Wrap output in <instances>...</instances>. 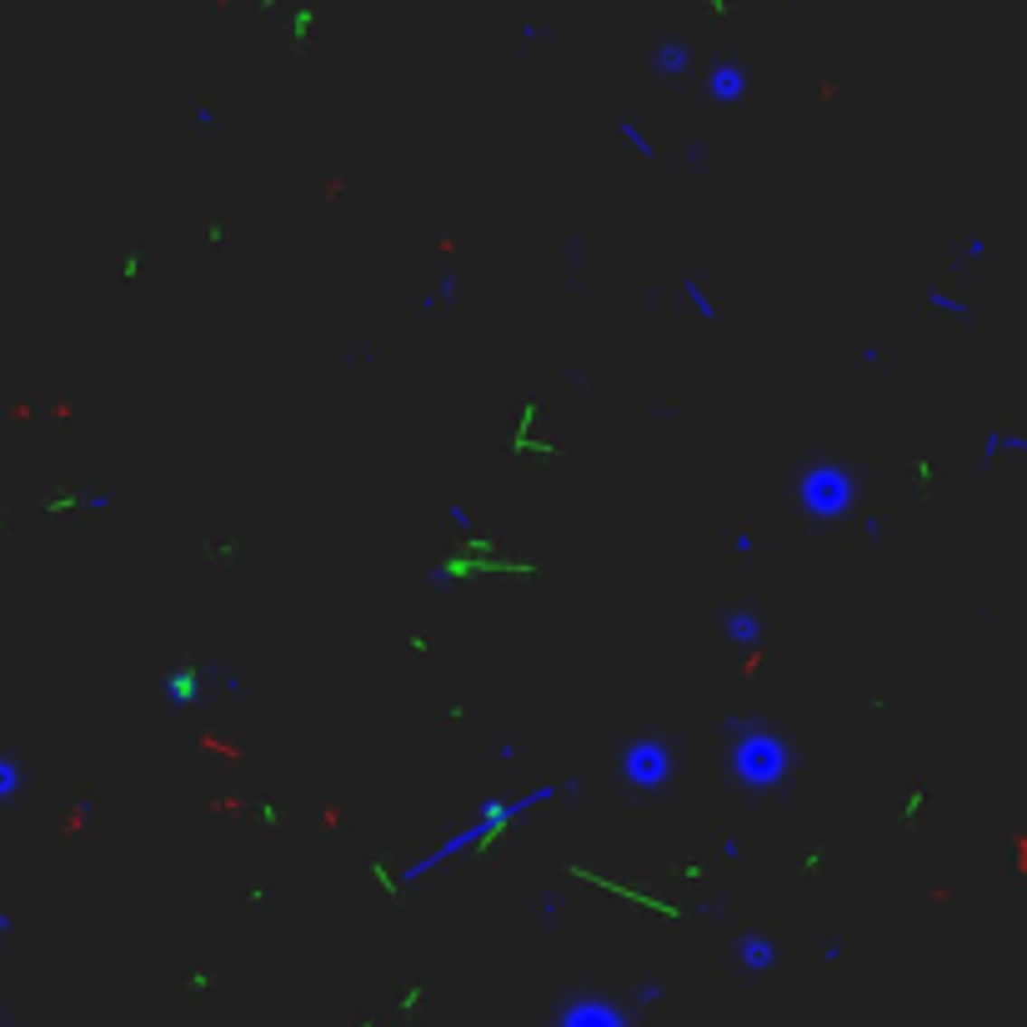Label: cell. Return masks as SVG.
I'll return each mask as SVG.
<instances>
[{
  "label": "cell",
  "instance_id": "4",
  "mask_svg": "<svg viewBox=\"0 0 1027 1027\" xmlns=\"http://www.w3.org/2000/svg\"><path fill=\"white\" fill-rule=\"evenodd\" d=\"M797 501H802V511H807L812 521L847 517L852 501H857V471L847 461H837V456H822V461H812L807 471H802Z\"/></svg>",
  "mask_w": 1027,
  "mask_h": 1027
},
{
  "label": "cell",
  "instance_id": "10",
  "mask_svg": "<svg viewBox=\"0 0 1027 1027\" xmlns=\"http://www.w3.org/2000/svg\"><path fill=\"white\" fill-rule=\"evenodd\" d=\"M21 787H25V772H21V762H15V757H0V802L21 797Z\"/></svg>",
  "mask_w": 1027,
  "mask_h": 1027
},
{
  "label": "cell",
  "instance_id": "3",
  "mask_svg": "<svg viewBox=\"0 0 1027 1027\" xmlns=\"http://www.w3.org/2000/svg\"><path fill=\"white\" fill-rule=\"evenodd\" d=\"M616 777L632 797H661L671 792V777H677V742L671 737H632L622 752H616Z\"/></svg>",
  "mask_w": 1027,
  "mask_h": 1027
},
{
  "label": "cell",
  "instance_id": "13",
  "mask_svg": "<svg viewBox=\"0 0 1027 1027\" xmlns=\"http://www.w3.org/2000/svg\"><path fill=\"white\" fill-rule=\"evenodd\" d=\"M927 301H932V306H937V311H952V316H963V311H967V306H963V301H957V296H942V291H937V286H932V291H927Z\"/></svg>",
  "mask_w": 1027,
  "mask_h": 1027
},
{
  "label": "cell",
  "instance_id": "14",
  "mask_svg": "<svg viewBox=\"0 0 1027 1027\" xmlns=\"http://www.w3.org/2000/svg\"><path fill=\"white\" fill-rule=\"evenodd\" d=\"M1007 446H1022V436H993V442L983 446V456H987V461H993L997 452H1007Z\"/></svg>",
  "mask_w": 1027,
  "mask_h": 1027
},
{
  "label": "cell",
  "instance_id": "6",
  "mask_svg": "<svg viewBox=\"0 0 1027 1027\" xmlns=\"http://www.w3.org/2000/svg\"><path fill=\"white\" fill-rule=\"evenodd\" d=\"M707 96H712L717 106H737V100L746 96V65L717 61L712 71H707Z\"/></svg>",
  "mask_w": 1027,
  "mask_h": 1027
},
{
  "label": "cell",
  "instance_id": "2",
  "mask_svg": "<svg viewBox=\"0 0 1027 1027\" xmlns=\"http://www.w3.org/2000/svg\"><path fill=\"white\" fill-rule=\"evenodd\" d=\"M556 797V787H537V792H527V797H511V802H487V807L476 812L471 822H466V832H456V837H446L442 847H436L432 857H422V862L411 867L406 877H401V887H411V882H422L426 872H436L442 862H452V857H461V852H476V847L487 842V837H497L507 822H517L521 812H531V807H541V802H552Z\"/></svg>",
  "mask_w": 1027,
  "mask_h": 1027
},
{
  "label": "cell",
  "instance_id": "11",
  "mask_svg": "<svg viewBox=\"0 0 1027 1027\" xmlns=\"http://www.w3.org/2000/svg\"><path fill=\"white\" fill-rule=\"evenodd\" d=\"M681 291H687V301H692V311H697V316H717V306L707 301V291H702V281H697V276H692L687 286H681Z\"/></svg>",
  "mask_w": 1027,
  "mask_h": 1027
},
{
  "label": "cell",
  "instance_id": "1",
  "mask_svg": "<svg viewBox=\"0 0 1027 1027\" xmlns=\"http://www.w3.org/2000/svg\"><path fill=\"white\" fill-rule=\"evenodd\" d=\"M722 732L732 737V746H727V777H732L737 792L762 797V792H777L792 782V772H797L792 737H782L762 717H722Z\"/></svg>",
  "mask_w": 1027,
  "mask_h": 1027
},
{
  "label": "cell",
  "instance_id": "12",
  "mask_svg": "<svg viewBox=\"0 0 1027 1027\" xmlns=\"http://www.w3.org/2000/svg\"><path fill=\"white\" fill-rule=\"evenodd\" d=\"M622 141H632V151L651 156V141L642 136V126H637V120H622Z\"/></svg>",
  "mask_w": 1027,
  "mask_h": 1027
},
{
  "label": "cell",
  "instance_id": "5",
  "mask_svg": "<svg viewBox=\"0 0 1027 1027\" xmlns=\"http://www.w3.org/2000/svg\"><path fill=\"white\" fill-rule=\"evenodd\" d=\"M556 1017H562V1027H627L632 1007H606V1003H596V997H576V1003H566Z\"/></svg>",
  "mask_w": 1027,
  "mask_h": 1027
},
{
  "label": "cell",
  "instance_id": "9",
  "mask_svg": "<svg viewBox=\"0 0 1027 1027\" xmlns=\"http://www.w3.org/2000/svg\"><path fill=\"white\" fill-rule=\"evenodd\" d=\"M727 637H732L737 647H757L762 642V616L752 612V606H732V612H727Z\"/></svg>",
  "mask_w": 1027,
  "mask_h": 1027
},
{
  "label": "cell",
  "instance_id": "8",
  "mask_svg": "<svg viewBox=\"0 0 1027 1027\" xmlns=\"http://www.w3.org/2000/svg\"><path fill=\"white\" fill-rule=\"evenodd\" d=\"M651 61H657V76L661 81H681L687 71H692V51H687L681 41H661Z\"/></svg>",
  "mask_w": 1027,
  "mask_h": 1027
},
{
  "label": "cell",
  "instance_id": "7",
  "mask_svg": "<svg viewBox=\"0 0 1027 1027\" xmlns=\"http://www.w3.org/2000/svg\"><path fill=\"white\" fill-rule=\"evenodd\" d=\"M737 967H746V973H767V967H777V947H772V937L746 932V937L737 942Z\"/></svg>",
  "mask_w": 1027,
  "mask_h": 1027
},
{
  "label": "cell",
  "instance_id": "15",
  "mask_svg": "<svg viewBox=\"0 0 1027 1027\" xmlns=\"http://www.w3.org/2000/svg\"><path fill=\"white\" fill-rule=\"evenodd\" d=\"M987 256V241H967V261H983Z\"/></svg>",
  "mask_w": 1027,
  "mask_h": 1027
}]
</instances>
